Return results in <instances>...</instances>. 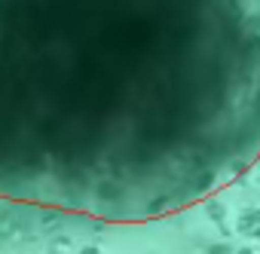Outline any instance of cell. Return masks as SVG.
Wrapping results in <instances>:
<instances>
[{
	"instance_id": "6da1fadb",
	"label": "cell",
	"mask_w": 260,
	"mask_h": 254,
	"mask_svg": "<svg viewBox=\"0 0 260 254\" xmlns=\"http://www.w3.org/2000/svg\"><path fill=\"white\" fill-rule=\"evenodd\" d=\"M257 160L260 0H0L4 202L141 224Z\"/></svg>"
}]
</instances>
